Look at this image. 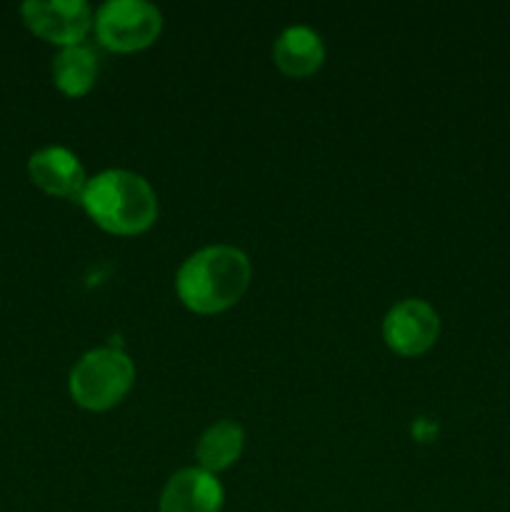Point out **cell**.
<instances>
[{
  "instance_id": "cell-1",
  "label": "cell",
  "mask_w": 510,
  "mask_h": 512,
  "mask_svg": "<svg viewBox=\"0 0 510 512\" xmlns=\"http://www.w3.org/2000/svg\"><path fill=\"white\" fill-rule=\"evenodd\" d=\"M253 275L248 255L233 245H208L178 268L175 293L188 310L215 315L233 308L245 295Z\"/></svg>"
},
{
  "instance_id": "cell-2",
  "label": "cell",
  "mask_w": 510,
  "mask_h": 512,
  "mask_svg": "<svg viewBox=\"0 0 510 512\" xmlns=\"http://www.w3.org/2000/svg\"><path fill=\"white\" fill-rule=\"evenodd\" d=\"M80 203L98 228L113 235H140L158 220V195L130 170L113 168L88 178Z\"/></svg>"
},
{
  "instance_id": "cell-3",
  "label": "cell",
  "mask_w": 510,
  "mask_h": 512,
  "mask_svg": "<svg viewBox=\"0 0 510 512\" xmlns=\"http://www.w3.org/2000/svg\"><path fill=\"white\" fill-rule=\"evenodd\" d=\"M135 383V365L123 350L95 348L85 353L70 370V398L85 410L115 408Z\"/></svg>"
},
{
  "instance_id": "cell-4",
  "label": "cell",
  "mask_w": 510,
  "mask_h": 512,
  "mask_svg": "<svg viewBox=\"0 0 510 512\" xmlns=\"http://www.w3.org/2000/svg\"><path fill=\"white\" fill-rule=\"evenodd\" d=\"M100 45L113 53H135L158 40L163 15L145 0H108L93 18Z\"/></svg>"
},
{
  "instance_id": "cell-5",
  "label": "cell",
  "mask_w": 510,
  "mask_h": 512,
  "mask_svg": "<svg viewBox=\"0 0 510 512\" xmlns=\"http://www.w3.org/2000/svg\"><path fill=\"white\" fill-rule=\"evenodd\" d=\"M20 15L38 38L60 48L80 45L93 28V8L85 0H28Z\"/></svg>"
},
{
  "instance_id": "cell-6",
  "label": "cell",
  "mask_w": 510,
  "mask_h": 512,
  "mask_svg": "<svg viewBox=\"0 0 510 512\" xmlns=\"http://www.w3.org/2000/svg\"><path fill=\"white\" fill-rule=\"evenodd\" d=\"M440 335V318L425 300L405 298L395 303L383 318V340L393 353L418 358L428 353Z\"/></svg>"
},
{
  "instance_id": "cell-7",
  "label": "cell",
  "mask_w": 510,
  "mask_h": 512,
  "mask_svg": "<svg viewBox=\"0 0 510 512\" xmlns=\"http://www.w3.org/2000/svg\"><path fill=\"white\" fill-rule=\"evenodd\" d=\"M28 173L43 193L65 200H80L85 185H88L83 163L73 150L63 148V145H48V148L35 150L28 160Z\"/></svg>"
},
{
  "instance_id": "cell-8",
  "label": "cell",
  "mask_w": 510,
  "mask_h": 512,
  "mask_svg": "<svg viewBox=\"0 0 510 512\" xmlns=\"http://www.w3.org/2000/svg\"><path fill=\"white\" fill-rule=\"evenodd\" d=\"M225 503L223 485L203 468H183L165 483L158 512H220Z\"/></svg>"
},
{
  "instance_id": "cell-9",
  "label": "cell",
  "mask_w": 510,
  "mask_h": 512,
  "mask_svg": "<svg viewBox=\"0 0 510 512\" xmlns=\"http://www.w3.org/2000/svg\"><path fill=\"white\" fill-rule=\"evenodd\" d=\"M273 60L288 78H308L323 65L325 45L308 25H290L275 40Z\"/></svg>"
},
{
  "instance_id": "cell-10",
  "label": "cell",
  "mask_w": 510,
  "mask_h": 512,
  "mask_svg": "<svg viewBox=\"0 0 510 512\" xmlns=\"http://www.w3.org/2000/svg\"><path fill=\"white\" fill-rule=\"evenodd\" d=\"M245 433L238 423L233 420H220L213 423L198 440L195 448V458H198L200 468L208 473H220V470L230 468L238 463L240 453H243Z\"/></svg>"
},
{
  "instance_id": "cell-11",
  "label": "cell",
  "mask_w": 510,
  "mask_h": 512,
  "mask_svg": "<svg viewBox=\"0 0 510 512\" xmlns=\"http://www.w3.org/2000/svg\"><path fill=\"white\" fill-rule=\"evenodd\" d=\"M98 78V58L85 45H70L53 58V83L68 98H83Z\"/></svg>"
}]
</instances>
